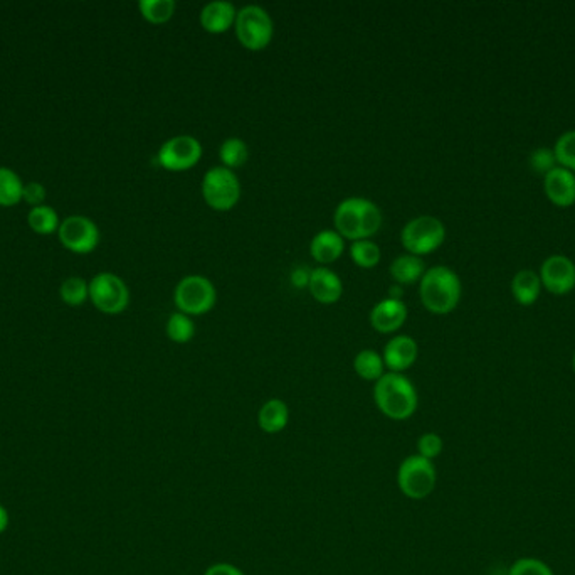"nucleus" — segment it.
<instances>
[{"instance_id":"obj_1","label":"nucleus","mask_w":575,"mask_h":575,"mask_svg":"<svg viewBox=\"0 0 575 575\" xmlns=\"http://www.w3.org/2000/svg\"><path fill=\"white\" fill-rule=\"evenodd\" d=\"M374 402L382 415L402 422L416 414L419 395L404 373L387 372L374 385Z\"/></svg>"},{"instance_id":"obj_2","label":"nucleus","mask_w":575,"mask_h":575,"mask_svg":"<svg viewBox=\"0 0 575 575\" xmlns=\"http://www.w3.org/2000/svg\"><path fill=\"white\" fill-rule=\"evenodd\" d=\"M333 224L344 240H370L382 226V211L367 198H346L337 206Z\"/></svg>"},{"instance_id":"obj_3","label":"nucleus","mask_w":575,"mask_h":575,"mask_svg":"<svg viewBox=\"0 0 575 575\" xmlns=\"http://www.w3.org/2000/svg\"><path fill=\"white\" fill-rule=\"evenodd\" d=\"M461 292L460 277L444 265L431 267L419 282L421 303L436 316L453 312L460 304Z\"/></svg>"},{"instance_id":"obj_4","label":"nucleus","mask_w":575,"mask_h":575,"mask_svg":"<svg viewBox=\"0 0 575 575\" xmlns=\"http://www.w3.org/2000/svg\"><path fill=\"white\" fill-rule=\"evenodd\" d=\"M438 484V471L432 461L419 454L408 456L397 469V486L409 500H426Z\"/></svg>"},{"instance_id":"obj_5","label":"nucleus","mask_w":575,"mask_h":575,"mask_svg":"<svg viewBox=\"0 0 575 575\" xmlns=\"http://www.w3.org/2000/svg\"><path fill=\"white\" fill-rule=\"evenodd\" d=\"M234 29L243 48L249 51H263L273 41L275 22L263 7L246 5L237 11Z\"/></svg>"},{"instance_id":"obj_6","label":"nucleus","mask_w":575,"mask_h":575,"mask_svg":"<svg viewBox=\"0 0 575 575\" xmlns=\"http://www.w3.org/2000/svg\"><path fill=\"white\" fill-rule=\"evenodd\" d=\"M174 303L187 316H204L214 309L217 290L204 275H187L175 286Z\"/></svg>"},{"instance_id":"obj_7","label":"nucleus","mask_w":575,"mask_h":575,"mask_svg":"<svg viewBox=\"0 0 575 575\" xmlns=\"http://www.w3.org/2000/svg\"><path fill=\"white\" fill-rule=\"evenodd\" d=\"M446 240V226L436 217H416L400 232V241L408 254L423 256L436 252Z\"/></svg>"},{"instance_id":"obj_8","label":"nucleus","mask_w":575,"mask_h":575,"mask_svg":"<svg viewBox=\"0 0 575 575\" xmlns=\"http://www.w3.org/2000/svg\"><path fill=\"white\" fill-rule=\"evenodd\" d=\"M202 198L214 211H229L241 198V183L234 170L217 166L207 170L202 177Z\"/></svg>"},{"instance_id":"obj_9","label":"nucleus","mask_w":575,"mask_h":575,"mask_svg":"<svg viewBox=\"0 0 575 575\" xmlns=\"http://www.w3.org/2000/svg\"><path fill=\"white\" fill-rule=\"evenodd\" d=\"M89 299L99 312L116 316L130 304V290L118 275L103 272L89 282Z\"/></svg>"},{"instance_id":"obj_10","label":"nucleus","mask_w":575,"mask_h":575,"mask_svg":"<svg viewBox=\"0 0 575 575\" xmlns=\"http://www.w3.org/2000/svg\"><path fill=\"white\" fill-rule=\"evenodd\" d=\"M202 146L196 137L175 136L164 142L157 154V162L170 172H182L198 166Z\"/></svg>"},{"instance_id":"obj_11","label":"nucleus","mask_w":575,"mask_h":575,"mask_svg":"<svg viewBox=\"0 0 575 575\" xmlns=\"http://www.w3.org/2000/svg\"><path fill=\"white\" fill-rule=\"evenodd\" d=\"M59 240L73 254H89L99 243L98 226L86 217H69L59 224Z\"/></svg>"},{"instance_id":"obj_12","label":"nucleus","mask_w":575,"mask_h":575,"mask_svg":"<svg viewBox=\"0 0 575 575\" xmlns=\"http://www.w3.org/2000/svg\"><path fill=\"white\" fill-rule=\"evenodd\" d=\"M539 277L548 292L569 294L575 288V264L565 255H552L543 262Z\"/></svg>"},{"instance_id":"obj_13","label":"nucleus","mask_w":575,"mask_h":575,"mask_svg":"<svg viewBox=\"0 0 575 575\" xmlns=\"http://www.w3.org/2000/svg\"><path fill=\"white\" fill-rule=\"evenodd\" d=\"M419 356V346L414 338L408 335H399L389 339L384 348V363L385 368L392 373H404L411 368Z\"/></svg>"},{"instance_id":"obj_14","label":"nucleus","mask_w":575,"mask_h":575,"mask_svg":"<svg viewBox=\"0 0 575 575\" xmlns=\"http://www.w3.org/2000/svg\"><path fill=\"white\" fill-rule=\"evenodd\" d=\"M408 305L400 299H384L370 311V324L380 335H392L408 319Z\"/></svg>"},{"instance_id":"obj_15","label":"nucleus","mask_w":575,"mask_h":575,"mask_svg":"<svg viewBox=\"0 0 575 575\" xmlns=\"http://www.w3.org/2000/svg\"><path fill=\"white\" fill-rule=\"evenodd\" d=\"M237 9L228 0H214L202 7L200 26L209 35H224L236 24Z\"/></svg>"},{"instance_id":"obj_16","label":"nucleus","mask_w":575,"mask_h":575,"mask_svg":"<svg viewBox=\"0 0 575 575\" xmlns=\"http://www.w3.org/2000/svg\"><path fill=\"white\" fill-rule=\"evenodd\" d=\"M308 290L313 299L320 304H335L342 299L344 294V284L342 279L325 267H318L310 272V282Z\"/></svg>"},{"instance_id":"obj_17","label":"nucleus","mask_w":575,"mask_h":575,"mask_svg":"<svg viewBox=\"0 0 575 575\" xmlns=\"http://www.w3.org/2000/svg\"><path fill=\"white\" fill-rule=\"evenodd\" d=\"M545 194L547 198L560 208H567L575 203L574 172L563 168H554L545 174Z\"/></svg>"},{"instance_id":"obj_18","label":"nucleus","mask_w":575,"mask_h":575,"mask_svg":"<svg viewBox=\"0 0 575 575\" xmlns=\"http://www.w3.org/2000/svg\"><path fill=\"white\" fill-rule=\"evenodd\" d=\"M346 250V240L335 230H322L313 237L310 255L316 262L327 265L337 262Z\"/></svg>"},{"instance_id":"obj_19","label":"nucleus","mask_w":575,"mask_h":575,"mask_svg":"<svg viewBox=\"0 0 575 575\" xmlns=\"http://www.w3.org/2000/svg\"><path fill=\"white\" fill-rule=\"evenodd\" d=\"M290 423V406L281 398L266 400L258 412V425L266 434H280Z\"/></svg>"},{"instance_id":"obj_20","label":"nucleus","mask_w":575,"mask_h":575,"mask_svg":"<svg viewBox=\"0 0 575 575\" xmlns=\"http://www.w3.org/2000/svg\"><path fill=\"white\" fill-rule=\"evenodd\" d=\"M391 277L394 279L395 284L399 286H411L416 282H421L423 275L426 273V265L421 256L416 255H399L394 262L391 264Z\"/></svg>"},{"instance_id":"obj_21","label":"nucleus","mask_w":575,"mask_h":575,"mask_svg":"<svg viewBox=\"0 0 575 575\" xmlns=\"http://www.w3.org/2000/svg\"><path fill=\"white\" fill-rule=\"evenodd\" d=\"M540 277L533 271H520L511 280V292L517 303L522 305H532L540 295Z\"/></svg>"},{"instance_id":"obj_22","label":"nucleus","mask_w":575,"mask_h":575,"mask_svg":"<svg viewBox=\"0 0 575 575\" xmlns=\"http://www.w3.org/2000/svg\"><path fill=\"white\" fill-rule=\"evenodd\" d=\"M354 370L365 382H377L385 374L384 358L376 350H361L354 358Z\"/></svg>"},{"instance_id":"obj_23","label":"nucleus","mask_w":575,"mask_h":575,"mask_svg":"<svg viewBox=\"0 0 575 575\" xmlns=\"http://www.w3.org/2000/svg\"><path fill=\"white\" fill-rule=\"evenodd\" d=\"M219 157L224 168L234 170L243 168L249 159V147L243 138L230 137L219 147Z\"/></svg>"},{"instance_id":"obj_24","label":"nucleus","mask_w":575,"mask_h":575,"mask_svg":"<svg viewBox=\"0 0 575 575\" xmlns=\"http://www.w3.org/2000/svg\"><path fill=\"white\" fill-rule=\"evenodd\" d=\"M165 331H167V336L170 341H174L177 344H187L196 336V324L190 316L177 311V312L170 314L167 326H165Z\"/></svg>"},{"instance_id":"obj_25","label":"nucleus","mask_w":575,"mask_h":575,"mask_svg":"<svg viewBox=\"0 0 575 575\" xmlns=\"http://www.w3.org/2000/svg\"><path fill=\"white\" fill-rule=\"evenodd\" d=\"M140 14L150 24H165L174 18L177 4L174 0H142L138 4Z\"/></svg>"},{"instance_id":"obj_26","label":"nucleus","mask_w":575,"mask_h":575,"mask_svg":"<svg viewBox=\"0 0 575 575\" xmlns=\"http://www.w3.org/2000/svg\"><path fill=\"white\" fill-rule=\"evenodd\" d=\"M24 185L14 170L0 168V206H16L22 201Z\"/></svg>"},{"instance_id":"obj_27","label":"nucleus","mask_w":575,"mask_h":575,"mask_svg":"<svg viewBox=\"0 0 575 575\" xmlns=\"http://www.w3.org/2000/svg\"><path fill=\"white\" fill-rule=\"evenodd\" d=\"M380 256L382 252L377 243H374L372 240H359V241H352L350 245V258L361 269L377 267Z\"/></svg>"},{"instance_id":"obj_28","label":"nucleus","mask_w":575,"mask_h":575,"mask_svg":"<svg viewBox=\"0 0 575 575\" xmlns=\"http://www.w3.org/2000/svg\"><path fill=\"white\" fill-rule=\"evenodd\" d=\"M27 221H29V226L33 228V232L39 235H51L56 230H59L58 213L46 204L33 208V211L27 217Z\"/></svg>"},{"instance_id":"obj_29","label":"nucleus","mask_w":575,"mask_h":575,"mask_svg":"<svg viewBox=\"0 0 575 575\" xmlns=\"http://www.w3.org/2000/svg\"><path fill=\"white\" fill-rule=\"evenodd\" d=\"M61 299L67 305H82L89 299V284L80 277H71L61 286Z\"/></svg>"},{"instance_id":"obj_30","label":"nucleus","mask_w":575,"mask_h":575,"mask_svg":"<svg viewBox=\"0 0 575 575\" xmlns=\"http://www.w3.org/2000/svg\"><path fill=\"white\" fill-rule=\"evenodd\" d=\"M556 159L560 164V168L569 169L571 172L575 170V130L565 132L559 137L556 147H554Z\"/></svg>"},{"instance_id":"obj_31","label":"nucleus","mask_w":575,"mask_h":575,"mask_svg":"<svg viewBox=\"0 0 575 575\" xmlns=\"http://www.w3.org/2000/svg\"><path fill=\"white\" fill-rule=\"evenodd\" d=\"M509 575H556L554 571L535 557H522L515 560L509 569Z\"/></svg>"},{"instance_id":"obj_32","label":"nucleus","mask_w":575,"mask_h":575,"mask_svg":"<svg viewBox=\"0 0 575 575\" xmlns=\"http://www.w3.org/2000/svg\"><path fill=\"white\" fill-rule=\"evenodd\" d=\"M416 449H417L419 456L429 459V461H434L436 457L441 456V453H443V437L439 434H436V432H426L417 439Z\"/></svg>"},{"instance_id":"obj_33","label":"nucleus","mask_w":575,"mask_h":575,"mask_svg":"<svg viewBox=\"0 0 575 575\" xmlns=\"http://www.w3.org/2000/svg\"><path fill=\"white\" fill-rule=\"evenodd\" d=\"M530 164H532L533 170L547 174V172H550V170L556 168L557 159H556V154H554V151H548L547 147H540V149H537L535 153L532 154Z\"/></svg>"},{"instance_id":"obj_34","label":"nucleus","mask_w":575,"mask_h":575,"mask_svg":"<svg viewBox=\"0 0 575 575\" xmlns=\"http://www.w3.org/2000/svg\"><path fill=\"white\" fill-rule=\"evenodd\" d=\"M22 200H26V203L31 204L34 208L43 206L44 200H46V189L39 183H29V185L24 186Z\"/></svg>"},{"instance_id":"obj_35","label":"nucleus","mask_w":575,"mask_h":575,"mask_svg":"<svg viewBox=\"0 0 575 575\" xmlns=\"http://www.w3.org/2000/svg\"><path fill=\"white\" fill-rule=\"evenodd\" d=\"M204 575H246L239 567H236L234 563L229 562H217L213 563Z\"/></svg>"},{"instance_id":"obj_36","label":"nucleus","mask_w":575,"mask_h":575,"mask_svg":"<svg viewBox=\"0 0 575 575\" xmlns=\"http://www.w3.org/2000/svg\"><path fill=\"white\" fill-rule=\"evenodd\" d=\"M291 282L295 284V288H308L310 282V272H305L303 269H296L291 273Z\"/></svg>"},{"instance_id":"obj_37","label":"nucleus","mask_w":575,"mask_h":575,"mask_svg":"<svg viewBox=\"0 0 575 575\" xmlns=\"http://www.w3.org/2000/svg\"><path fill=\"white\" fill-rule=\"evenodd\" d=\"M9 526V513L7 509L0 505V533H4Z\"/></svg>"},{"instance_id":"obj_38","label":"nucleus","mask_w":575,"mask_h":575,"mask_svg":"<svg viewBox=\"0 0 575 575\" xmlns=\"http://www.w3.org/2000/svg\"><path fill=\"white\" fill-rule=\"evenodd\" d=\"M402 286H399V284H395V286H392L391 288V290H389V297L391 299H400L402 297Z\"/></svg>"},{"instance_id":"obj_39","label":"nucleus","mask_w":575,"mask_h":575,"mask_svg":"<svg viewBox=\"0 0 575 575\" xmlns=\"http://www.w3.org/2000/svg\"><path fill=\"white\" fill-rule=\"evenodd\" d=\"M572 368H574V373H575V353H574V358H572Z\"/></svg>"}]
</instances>
